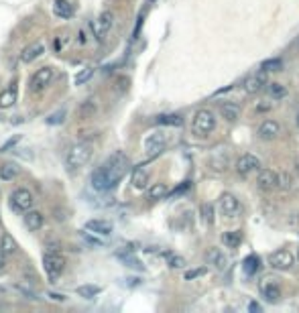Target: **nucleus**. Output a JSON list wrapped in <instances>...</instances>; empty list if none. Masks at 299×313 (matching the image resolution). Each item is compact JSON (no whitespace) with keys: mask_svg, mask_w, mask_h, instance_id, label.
Returning a JSON list of instances; mask_svg holds the SVG:
<instances>
[{"mask_svg":"<svg viewBox=\"0 0 299 313\" xmlns=\"http://www.w3.org/2000/svg\"><path fill=\"white\" fill-rule=\"evenodd\" d=\"M128 171V156L124 152H114L92 173V187L100 193H106L118 185V181Z\"/></svg>","mask_w":299,"mask_h":313,"instance_id":"obj_1","label":"nucleus"},{"mask_svg":"<svg viewBox=\"0 0 299 313\" xmlns=\"http://www.w3.org/2000/svg\"><path fill=\"white\" fill-rule=\"evenodd\" d=\"M92 152H94V146L88 140H80V142L71 144L67 148V152H65V167H67V171L73 173V171L82 169L84 165H88V161L92 159Z\"/></svg>","mask_w":299,"mask_h":313,"instance_id":"obj_2","label":"nucleus"},{"mask_svg":"<svg viewBox=\"0 0 299 313\" xmlns=\"http://www.w3.org/2000/svg\"><path fill=\"white\" fill-rule=\"evenodd\" d=\"M43 268H45V275L49 277V281H53V283L61 277V272L65 270V256L61 254L59 248L49 246L43 252Z\"/></svg>","mask_w":299,"mask_h":313,"instance_id":"obj_3","label":"nucleus"},{"mask_svg":"<svg viewBox=\"0 0 299 313\" xmlns=\"http://www.w3.org/2000/svg\"><path fill=\"white\" fill-rule=\"evenodd\" d=\"M192 128H194V134H198V136H208V134L216 128V116H214V112H210V110H206V108L198 110L196 116H194Z\"/></svg>","mask_w":299,"mask_h":313,"instance_id":"obj_4","label":"nucleus"},{"mask_svg":"<svg viewBox=\"0 0 299 313\" xmlns=\"http://www.w3.org/2000/svg\"><path fill=\"white\" fill-rule=\"evenodd\" d=\"M33 204H35V198L27 187H19L11 193V210H15L19 214L33 210Z\"/></svg>","mask_w":299,"mask_h":313,"instance_id":"obj_5","label":"nucleus"},{"mask_svg":"<svg viewBox=\"0 0 299 313\" xmlns=\"http://www.w3.org/2000/svg\"><path fill=\"white\" fill-rule=\"evenodd\" d=\"M114 27V13L112 11H104L98 15V19L92 23V31H94V37L104 43L106 41V35L110 33V29Z\"/></svg>","mask_w":299,"mask_h":313,"instance_id":"obj_6","label":"nucleus"},{"mask_svg":"<svg viewBox=\"0 0 299 313\" xmlns=\"http://www.w3.org/2000/svg\"><path fill=\"white\" fill-rule=\"evenodd\" d=\"M51 82H53V69H51L49 65L39 67V69L31 75V80H29V90H31L33 94H41V92H45L47 86H51Z\"/></svg>","mask_w":299,"mask_h":313,"instance_id":"obj_7","label":"nucleus"},{"mask_svg":"<svg viewBox=\"0 0 299 313\" xmlns=\"http://www.w3.org/2000/svg\"><path fill=\"white\" fill-rule=\"evenodd\" d=\"M267 262H269V266L275 268V270H289V268L295 264V256H293L289 250L281 248V250L271 252L269 258H267Z\"/></svg>","mask_w":299,"mask_h":313,"instance_id":"obj_8","label":"nucleus"},{"mask_svg":"<svg viewBox=\"0 0 299 313\" xmlns=\"http://www.w3.org/2000/svg\"><path fill=\"white\" fill-rule=\"evenodd\" d=\"M165 144H167V136L161 130H155V132H151V134L144 138V150H146L148 156L161 154L165 150Z\"/></svg>","mask_w":299,"mask_h":313,"instance_id":"obj_9","label":"nucleus"},{"mask_svg":"<svg viewBox=\"0 0 299 313\" xmlns=\"http://www.w3.org/2000/svg\"><path fill=\"white\" fill-rule=\"evenodd\" d=\"M258 167H260V161L256 159L254 154H250V152L238 156V161H236V165H234V169H236V173H238L240 177L252 175L254 171H258Z\"/></svg>","mask_w":299,"mask_h":313,"instance_id":"obj_10","label":"nucleus"},{"mask_svg":"<svg viewBox=\"0 0 299 313\" xmlns=\"http://www.w3.org/2000/svg\"><path fill=\"white\" fill-rule=\"evenodd\" d=\"M267 84H269V82H267V71L260 69L258 73H252V75L246 77V82H244V92H246L248 96H256L258 92L265 90Z\"/></svg>","mask_w":299,"mask_h":313,"instance_id":"obj_11","label":"nucleus"},{"mask_svg":"<svg viewBox=\"0 0 299 313\" xmlns=\"http://www.w3.org/2000/svg\"><path fill=\"white\" fill-rule=\"evenodd\" d=\"M258 291L269 303H277L279 297H281V287L275 279H263L260 285H258Z\"/></svg>","mask_w":299,"mask_h":313,"instance_id":"obj_12","label":"nucleus"},{"mask_svg":"<svg viewBox=\"0 0 299 313\" xmlns=\"http://www.w3.org/2000/svg\"><path fill=\"white\" fill-rule=\"evenodd\" d=\"M218 206H220V212H222L224 216H228V218L236 216L238 210H240V202H238V198H236L234 193H228V191L220 195Z\"/></svg>","mask_w":299,"mask_h":313,"instance_id":"obj_13","label":"nucleus"},{"mask_svg":"<svg viewBox=\"0 0 299 313\" xmlns=\"http://www.w3.org/2000/svg\"><path fill=\"white\" fill-rule=\"evenodd\" d=\"M256 185H258V189H263V191L277 189V187H279V173H275V171H271V169H263V171H258Z\"/></svg>","mask_w":299,"mask_h":313,"instance_id":"obj_14","label":"nucleus"},{"mask_svg":"<svg viewBox=\"0 0 299 313\" xmlns=\"http://www.w3.org/2000/svg\"><path fill=\"white\" fill-rule=\"evenodd\" d=\"M218 112H220V116H222L224 120L234 122V120H238V116H240L242 108H240V104H238V102L224 100V102H220V104H218Z\"/></svg>","mask_w":299,"mask_h":313,"instance_id":"obj_15","label":"nucleus"},{"mask_svg":"<svg viewBox=\"0 0 299 313\" xmlns=\"http://www.w3.org/2000/svg\"><path fill=\"white\" fill-rule=\"evenodd\" d=\"M43 53H45V43L35 41V43H31V45H27V47L23 49V53H21V61H23V63H33V61L39 59Z\"/></svg>","mask_w":299,"mask_h":313,"instance_id":"obj_16","label":"nucleus"},{"mask_svg":"<svg viewBox=\"0 0 299 313\" xmlns=\"http://www.w3.org/2000/svg\"><path fill=\"white\" fill-rule=\"evenodd\" d=\"M279 132H281V126H279L275 120H265V122H260V126H258V130H256V134H258L260 140H275V138L279 136Z\"/></svg>","mask_w":299,"mask_h":313,"instance_id":"obj_17","label":"nucleus"},{"mask_svg":"<svg viewBox=\"0 0 299 313\" xmlns=\"http://www.w3.org/2000/svg\"><path fill=\"white\" fill-rule=\"evenodd\" d=\"M86 230L92 232V234H98V236H108V234H112L114 226H112V222H108V220L96 218V220L86 222Z\"/></svg>","mask_w":299,"mask_h":313,"instance_id":"obj_18","label":"nucleus"},{"mask_svg":"<svg viewBox=\"0 0 299 313\" xmlns=\"http://www.w3.org/2000/svg\"><path fill=\"white\" fill-rule=\"evenodd\" d=\"M206 260H208V264H212L216 270H224L226 264H228V258H226V254H224L220 248H210L208 254H206Z\"/></svg>","mask_w":299,"mask_h":313,"instance_id":"obj_19","label":"nucleus"},{"mask_svg":"<svg viewBox=\"0 0 299 313\" xmlns=\"http://www.w3.org/2000/svg\"><path fill=\"white\" fill-rule=\"evenodd\" d=\"M96 112H98V98H94V96L86 98V100L80 104V108H78V114H80V118H82V120L94 118V114H96Z\"/></svg>","mask_w":299,"mask_h":313,"instance_id":"obj_20","label":"nucleus"},{"mask_svg":"<svg viewBox=\"0 0 299 313\" xmlns=\"http://www.w3.org/2000/svg\"><path fill=\"white\" fill-rule=\"evenodd\" d=\"M43 224H45V218H43V214H41L39 210H29V212H25V226H27L31 232L41 230Z\"/></svg>","mask_w":299,"mask_h":313,"instance_id":"obj_21","label":"nucleus"},{"mask_svg":"<svg viewBox=\"0 0 299 313\" xmlns=\"http://www.w3.org/2000/svg\"><path fill=\"white\" fill-rule=\"evenodd\" d=\"M53 15L61 21L71 19L73 17V5L69 0H53Z\"/></svg>","mask_w":299,"mask_h":313,"instance_id":"obj_22","label":"nucleus"},{"mask_svg":"<svg viewBox=\"0 0 299 313\" xmlns=\"http://www.w3.org/2000/svg\"><path fill=\"white\" fill-rule=\"evenodd\" d=\"M130 181H132V187L134 189H144L146 185H148V171H146V167H136L134 171H132V177H130Z\"/></svg>","mask_w":299,"mask_h":313,"instance_id":"obj_23","label":"nucleus"},{"mask_svg":"<svg viewBox=\"0 0 299 313\" xmlns=\"http://www.w3.org/2000/svg\"><path fill=\"white\" fill-rule=\"evenodd\" d=\"M19 173H21V167L13 161H7V163L0 165V179L3 181H13V179L19 177Z\"/></svg>","mask_w":299,"mask_h":313,"instance_id":"obj_24","label":"nucleus"},{"mask_svg":"<svg viewBox=\"0 0 299 313\" xmlns=\"http://www.w3.org/2000/svg\"><path fill=\"white\" fill-rule=\"evenodd\" d=\"M228 167H230V159H228V154H226V152H222V154H214L212 159H210V169H212V171L224 173Z\"/></svg>","mask_w":299,"mask_h":313,"instance_id":"obj_25","label":"nucleus"},{"mask_svg":"<svg viewBox=\"0 0 299 313\" xmlns=\"http://www.w3.org/2000/svg\"><path fill=\"white\" fill-rule=\"evenodd\" d=\"M240 242H242V234H240L238 230H234V232H224V234H222V244L228 246V248H238Z\"/></svg>","mask_w":299,"mask_h":313,"instance_id":"obj_26","label":"nucleus"},{"mask_svg":"<svg viewBox=\"0 0 299 313\" xmlns=\"http://www.w3.org/2000/svg\"><path fill=\"white\" fill-rule=\"evenodd\" d=\"M0 250H3L7 256H13L17 252V242L11 234H3V238H0Z\"/></svg>","mask_w":299,"mask_h":313,"instance_id":"obj_27","label":"nucleus"},{"mask_svg":"<svg viewBox=\"0 0 299 313\" xmlns=\"http://www.w3.org/2000/svg\"><path fill=\"white\" fill-rule=\"evenodd\" d=\"M76 293L80 297H84V299H94V297H98L102 293V287H98V285H82V287L76 289Z\"/></svg>","mask_w":299,"mask_h":313,"instance_id":"obj_28","label":"nucleus"},{"mask_svg":"<svg viewBox=\"0 0 299 313\" xmlns=\"http://www.w3.org/2000/svg\"><path fill=\"white\" fill-rule=\"evenodd\" d=\"M157 124H163V126H181L183 124V118L177 116V114H161L155 118Z\"/></svg>","mask_w":299,"mask_h":313,"instance_id":"obj_29","label":"nucleus"},{"mask_svg":"<svg viewBox=\"0 0 299 313\" xmlns=\"http://www.w3.org/2000/svg\"><path fill=\"white\" fill-rule=\"evenodd\" d=\"M267 90H269L271 98H275V100H281V98H285V96H287V88H285L283 84H279V82L267 84Z\"/></svg>","mask_w":299,"mask_h":313,"instance_id":"obj_30","label":"nucleus"},{"mask_svg":"<svg viewBox=\"0 0 299 313\" xmlns=\"http://www.w3.org/2000/svg\"><path fill=\"white\" fill-rule=\"evenodd\" d=\"M167 195V185L165 183H153L148 189V200H163Z\"/></svg>","mask_w":299,"mask_h":313,"instance_id":"obj_31","label":"nucleus"},{"mask_svg":"<svg viewBox=\"0 0 299 313\" xmlns=\"http://www.w3.org/2000/svg\"><path fill=\"white\" fill-rule=\"evenodd\" d=\"M258 262H260V260H258V256L250 254V256H246V258H244V264H242V270H244V272H246V275L250 277V275H254V272L258 270Z\"/></svg>","mask_w":299,"mask_h":313,"instance_id":"obj_32","label":"nucleus"},{"mask_svg":"<svg viewBox=\"0 0 299 313\" xmlns=\"http://www.w3.org/2000/svg\"><path fill=\"white\" fill-rule=\"evenodd\" d=\"M15 102H17L15 90H7V92L0 94V108H11Z\"/></svg>","mask_w":299,"mask_h":313,"instance_id":"obj_33","label":"nucleus"},{"mask_svg":"<svg viewBox=\"0 0 299 313\" xmlns=\"http://www.w3.org/2000/svg\"><path fill=\"white\" fill-rule=\"evenodd\" d=\"M65 116H67V110L65 108H61V110H57V112H53L45 122L49 124V126H57V124H63L65 122Z\"/></svg>","mask_w":299,"mask_h":313,"instance_id":"obj_34","label":"nucleus"},{"mask_svg":"<svg viewBox=\"0 0 299 313\" xmlns=\"http://www.w3.org/2000/svg\"><path fill=\"white\" fill-rule=\"evenodd\" d=\"M291 187H293V177H291V173L281 171V173H279V187H277V189H281V191H289Z\"/></svg>","mask_w":299,"mask_h":313,"instance_id":"obj_35","label":"nucleus"},{"mask_svg":"<svg viewBox=\"0 0 299 313\" xmlns=\"http://www.w3.org/2000/svg\"><path fill=\"white\" fill-rule=\"evenodd\" d=\"M116 256H118V258H120L126 266H130V268H142V264H140V262H138V260L130 254V250H128V252H118Z\"/></svg>","mask_w":299,"mask_h":313,"instance_id":"obj_36","label":"nucleus"},{"mask_svg":"<svg viewBox=\"0 0 299 313\" xmlns=\"http://www.w3.org/2000/svg\"><path fill=\"white\" fill-rule=\"evenodd\" d=\"M281 67H283V61L281 59H267V61H263V65H260V69L263 71H281Z\"/></svg>","mask_w":299,"mask_h":313,"instance_id":"obj_37","label":"nucleus"},{"mask_svg":"<svg viewBox=\"0 0 299 313\" xmlns=\"http://www.w3.org/2000/svg\"><path fill=\"white\" fill-rule=\"evenodd\" d=\"M92 75H94V67H84V69L76 75V80H73V82H76V86H84V84H86Z\"/></svg>","mask_w":299,"mask_h":313,"instance_id":"obj_38","label":"nucleus"},{"mask_svg":"<svg viewBox=\"0 0 299 313\" xmlns=\"http://www.w3.org/2000/svg\"><path fill=\"white\" fill-rule=\"evenodd\" d=\"M167 256V262H169V266L171 268H183L185 266V258L183 256H177V254H165Z\"/></svg>","mask_w":299,"mask_h":313,"instance_id":"obj_39","label":"nucleus"},{"mask_svg":"<svg viewBox=\"0 0 299 313\" xmlns=\"http://www.w3.org/2000/svg\"><path fill=\"white\" fill-rule=\"evenodd\" d=\"M202 216H204V222H206V224H212V222H214V208H212L210 204L202 206Z\"/></svg>","mask_w":299,"mask_h":313,"instance_id":"obj_40","label":"nucleus"},{"mask_svg":"<svg viewBox=\"0 0 299 313\" xmlns=\"http://www.w3.org/2000/svg\"><path fill=\"white\" fill-rule=\"evenodd\" d=\"M202 275H206V268H204V266H202V268H194V270H188V272H185V279H188V281H194L196 277H202Z\"/></svg>","mask_w":299,"mask_h":313,"instance_id":"obj_41","label":"nucleus"},{"mask_svg":"<svg viewBox=\"0 0 299 313\" xmlns=\"http://www.w3.org/2000/svg\"><path fill=\"white\" fill-rule=\"evenodd\" d=\"M15 289H17L19 293H23L27 299H37V293H35V291H31V289H27V287H21V285H17Z\"/></svg>","mask_w":299,"mask_h":313,"instance_id":"obj_42","label":"nucleus"},{"mask_svg":"<svg viewBox=\"0 0 299 313\" xmlns=\"http://www.w3.org/2000/svg\"><path fill=\"white\" fill-rule=\"evenodd\" d=\"M271 110V102H258L256 104V112H269Z\"/></svg>","mask_w":299,"mask_h":313,"instance_id":"obj_43","label":"nucleus"},{"mask_svg":"<svg viewBox=\"0 0 299 313\" xmlns=\"http://www.w3.org/2000/svg\"><path fill=\"white\" fill-rule=\"evenodd\" d=\"M5 266H7V254H5L3 250H0V272L5 270Z\"/></svg>","mask_w":299,"mask_h":313,"instance_id":"obj_44","label":"nucleus"},{"mask_svg":"<svg viewBox=\"0 0 299 313\" xmlns=\"http://www.w3.org/2000/svg\"><path fill=\"white\" fill-rule=\"evenodd\" d=\"M49 297H51L53 301H65V297H63V295H57V293H49Z\"/></svg>","mask_w":299,"mask_h":313,"instance_id":"obj_45","label":"nucleus"},{"mask_svg":"<svg viewBox=\"0 0 299 313\" xmlns=\"http://www.w3.org/2000/svg\"><path fill=\"white\" fill-rule=\"evenodd\" d=\"M297 260H299V248H297Z\"/></svg>","mask_w":299,"mask_h":313,"instance_id":"obj_46","label":"nucleus"},{"mask_svg":"<svg viewBox=\"0 0 299 313\" xmlns=\"http://www.w3.org/2000/svg\"><path fill=\"white\" fill-rule=\"evenodd\" d=\"M297 122H299V118H297Z\"/></svg>","mask_w":299,"mask_h":313,"instance_id":"obj_47","label":"nucleus"}]
</instances>
